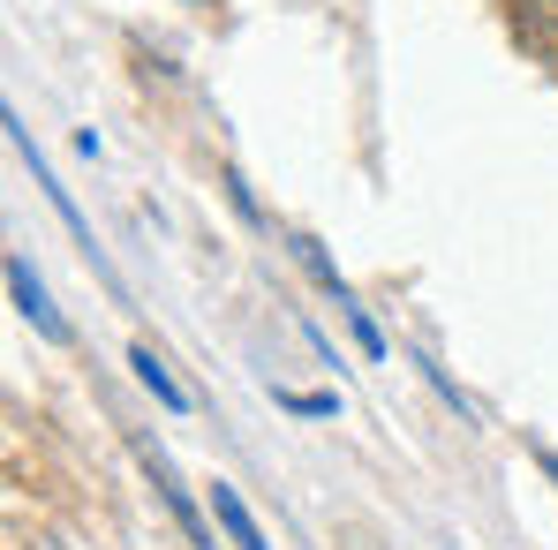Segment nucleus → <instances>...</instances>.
<instances>
[{
	"label": "nucleus",
	"instance_id": "nucleus-1",
	"mask_svg": "<svg viewBox=\"0 0 558 550\" xmlns=\"http://www.w3.org/2000/svg\"><path fill=\"white\" fill-rule=\"evenodd\" d=\"M8 294H15V309H23V317H31V325H38L53 347H69V317H61V309H53V294L38 286L31 257H8Z\"/></svg>",
	"mask_w": 558,
	"mask_h": 550
},
{
	"label": "nucleus",
	"instance_id": "nucleus-2",
	"mask_svg": "<svg viewBox=\"0 0 558 550\" xmlns=\"http://www.w3.org/2000/svg\"><path fill=\"white\" fill-rule=\"evenodd\" d=\"M211 521L227 528V543H234V550H272V543H265V528H257V513L234 498V482H211Z\"/></svg>",
	"mask_w": 558,
	"mask_h": 550
},
{
	"label": "nucleus",
	"instance_id": "nucleus-3",
	"mask_svg": "<svg viewBox=\"0 0 558 550\" xmlns=\"http://www.w3.org/2000/svg\"><path fill=\"white\" fill-rule=\"evenodd\" d=\"M144 467H151V482H159V498H167V513H174V521L189 528V543H196V550H219V543H211V528L196 521V505H189V490L174 482V467H167V460L151 453V445H144Z\"/></svg>",
	"mask_w": 558,
	"mask_h": 550
},
{
	"label": "nucleus",
	"instance_id": "nucleus-4",
	"mask_svg": "<svg viewBox=\"0 0 558 550\" xmlns=\"http://www.w3.org/2000/svg\"><path fill=\"white\" fill-rule=\"evenodd\" d=\"M129 369H136V384H144V392H151V400H159L167 415H189V392L174 384V369L159 363L151 347H129Z\"/></svg>",
	"mask_w": 558,
	"mask_h": 550
},
{
	"label": "nucleus",
	"instance_id": "nucleus-5",
	"mask_svg": "<svg viewBox=\"0 0 558 550\" xmlns=\"http://www.w3.org/2000/svg\"><path fill=\"white\" fill-rule=\"evenodd\" d=\"M287 415H302V423H325V415H340V400L332 392H272Z\"/></svg>",
	"mask_w": 558,
	"mask_h": 550
},
{
	"label": "nucleus",
	"instance_id": "nucleus-6",
	"mask_svg": "<svg viewBox=\"0 0 558 550\" xmlns=\"http://www.w3.org/2000/svg\"><path fill=\"white\" fill-rule=\"evenodd\" d=\"M348 332H355V347H363L371 363H385V355H392V347H385V332H377V317H371V309H363V302L348 309Z\"/></svg>",
	"mask_w": 558,
	"mask_h": 550
},
{
	"label": "nucleus",
	"instance_id": "nucleus-7",
	"mask_svg": "<svg viewBox=\"0 0 558 550\" xmlns=\"http://www.w3.org/2000/svg\"><path fill=\"white\" fill-rule=\"evenodd\" d=\"M536 467H544V475L558 482V453H551V445H536Z\"/></svg>",
	"mask_w": 558,
	"mask_h": 550
}]
</instances>
